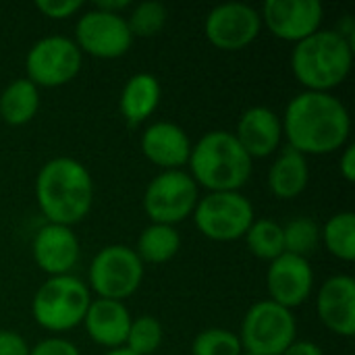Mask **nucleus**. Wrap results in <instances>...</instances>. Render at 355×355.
I'll list each match as a JSON object with an SVG mask.
<instances>
[{
	"instance_id": "nucleus-1",
	"label": "nucleus",
	"mask_w": 355,
	"mask_h": 355,
	"mask_svg": "<svg viewBox=\"0 0 355 355\" xmlns=\"http://www.w3.org/2000/svg\"><path fill=\"white\" fill-rule=\"evenodd\" d=\"M287 146L308 156L341 150L352 131L347 106L331 92H302L289 100L281 119Z\"/></svg>"
},
{
	"instance_id": "nucleus-2",
	"label": "nucleus",
	"mask_w": 355,
	"mask_h": 355,
	"mask_svg": "<svg viewBox=\"0 0 355 355\" xmlns=\"http://www.w3.org/2000/svg\"><path fill=\"white\" fill-rule=\"evenodd\" d=\"M35 202L52 225L81 223L94 204V179L87 166L71 156L48 160L35 177Z\"/></svg>"
},
{
	"instance_id": "nucleus-3",
	"label": "nucleus",
	"mask_w": 355,
	"mask_h": 355,
	"mask_svg": "<svg viewBox=\"0 0 355 355\" xmlns=\"http://www.w3.org/2000/svg\"><path fill=\"white\" fill-rule=\"evenodd\" d=\"M189 175L206 191H239L252 177L254 160L231 131H208L189 154Z\"/></svg>"
},
{
	"instance_id": "nucleus-4",
	"label": "nucleus",
	"mask_w": 355,
	"mask_h": 355,
	"mask_svg": "<svg viewBox=\"0 0 355 355\" xmlns=\"http://www.w3.org/2000/svg\"><path fill=\"white\" fill-rule=\"evenodd\" d=\"M354 64V46L335 29H318L295 44L291 71L306 92H331L341 85Z\"/></svg>"
},
{
	"instance_id": "nucleus-5",
	"label": "nucleus",
	"mask_w": 355,
	"mask_h": 355,
	"mask_svg": "<svg viewBox=\"0 0 355 355\" xmlns=\"http://www.w3.org/2000/svg\"><path fill=\"white\" fill-rule=\"evenodd\" d=\"M89 302V287L79 277H50L31 300V316L42 329L64 333L83 322Z\"/></svg>"
},
{
	"instance_id": "nucleus-6",
	"label": "nucleus",
	"mask_w": 355,
	"mask_h": 355,
	"mask_svg": "<svg viewBox=\"0 0 355 355\" xmlns=\"http://www.w3.org/2000/svg\"><path fill=\"white\" fill-rule=\"evenodd\" d=\"M237 337L243 352L256 355H283L293 341H297V322L291 310L270 300H262L245 312Z\"/></svg>"
},
{
	"instance_id": "nucleus-7",
	"label": "nucleus",
	"mask_w": 355,
	"mask_h": 355,
	"mask_svg": "<svg viewBox=\"0 0 355 355\" xmlns=\"http://www.w3.org/2000/svg\"><path fill=\"white\" fill-rule=\"evenodd\" d=\"M254 220V206L241 191H208L193 208L198 231L212 241H237Z\"/></svg>"
},
{
	"instance_id": "nucleus-8",
	"label": "nucleus",
	"mask_w": 355,
	"mask_h": 355,
	"mask_svg": "<svg viewBox=\"0 0 355 355\" xmlns=\"http://www.w3.org/2000/svg\"><path fill=\"white\" fill-rule=\"evenodd\" d=\"M89 287L102 300L123 302L131 297L144 281V262L133 248L114 243L102 248L89 264Z\"/></svg>"
},
{
	"instance_id": "nucleus-9",
	"label": "nucleus",
	"mask_w": 355,
	"mask_h": 355,
	"mask_svg": "<svg viewBox=\"0 0 355 355\" xmlns=\"http://www.w3.org/2000/svg\"><path fill=\"white\" fill-rule=\"evenodd\" d=\"M83 54L73 37L46 35L40 37L25 56L27 79L35 87H60L73 81L81 69Z\"/></svg>"
},
{
	"instance_id": "nucleus-10",
	"label": "nucleus",
	"mask_w": 355,
	"mask_h": 355,
	"mask_svg": "<svg viewBox=\"0 0 355 355\" xmlns=\"http://www.w3.org/2000/svg\"><path fill=\"white\" fill-rule=\"evenodd\" d=\"M198 200V185L189 173L181 168L162 171L146 187L144 210L152 223L175 227L193 214Z\"/></svg>"
},
{
	"instance_id": "nucleus-11",
	"label": "nucleus",
	"mask_w": 355,
	"mask_h": 355,
	"mask_svg": "<svg viewBox=\"0 0 355 355\" xmlns=\"http://www.w3.org/2000/svg\"><path fill=\"white\" fill-rule=\"evenodd\" d=\"M75 44L81 54L110 60L129 52L133 35L123 15L89 8L75 25Z\"/></svg>"
},
{
	"instance_id": "nucleus-12",
	"label": "nucleus",
	"mask_w": 355,
	"mask_h": 355,
	"mask_svg": "<svg viewBox=\"0 0 355 355\" xmlns=\"http://www.w3.org/2000/svg\"><path fill=\"white\" fill-rule=\"evenodd\" d=\"M262 29L260 10L245 2H225L214 6L204 21L208 42L220 50H241L250 46Z\"/></svg>"
},
{
	"instance_id": "nucleus-13",
	"label": "nucleus",
	"mask_w": 355,
	"mask_h": 355,
	"mask_svg": "<svg viewBox=\"0 0 355 355\" xmlns=\"http://www.w3.org/2000/svg\"><path fill=\"white\" fill-rule=\"evenodd\" d=\"M260 17L275 37L297 44L322 29L324 8L318 0H266Z\"/></svg>"
},
{
	"instance_id": "nucleus-14",
	"label": "nucleus",
	"mask_w": 355,
	"mask_h": 355,
	"mask_svg": "<svg viewBox=\"0 0 355 355\" xmlns=\"http://www.w3.org/2000/svg\"><path fill=\"white\" fill-rule=\"evenodd\" d=\"M266 289H268L270 302L287 310L302 306L314 289V270L308 258L281 254L268 266Z\"/></svg>"
},
{
	"instance_id": "nucleus-15",
	"label": "nucleus",
	"mask_w": 355,
	"mask_h": 355,
	"mask_svg": "<svg viewBox=\"0 0 355 355\" xmlns=\"http://www.w3.org/2000/svg\"><path fill=\"white\" fill-rule=\"evenodd\" d=\"M31 254L35 264L46 275L62 277V275H71L73 266L79 262L81 245L71 227L46 223L33 235Z\"/></svg>"
},
{
	"instance_id": "nucleus-16",
	"label": "nucleus",
	"mask_w": 355,
	"mask_h": 355,
	"mask_svg": "<svg viewBox=\"0 0 355 355\" xmlns=\"http://www.w3.org/2000/svg\"><path fill=\"white\" fill-rule=\"evenodd\" d=\"M320 322L339 337L355 333V281L352 275L329 277L316 297Z\"/></svg>"
},
{
	"instance_id": "nucleus-17",
	"label": "nucleus",
	"mask_w": 355,
	"mask_h": 355,
	"mask_svg": "<svg viewBox=\"0 0 355 355\" xmlns=\"http://www.w3.org/2000/svg\"><path fill=\"white\" fill-rule=\"evenodd\" d=\"M144 156L162 171H177L187 164L191 139L183 127L171 121H156L146 127L139 139Z\"/></svg>"
},
{
	"instance_id": "nucleus-18",
	"label": "nucleus",
	"mask_w": 355,
	"mask_h": 355,
	"mask_svg": "<svg viewBox=\"0 0 355 355\" xmlns=\"http://www.w3.org/2000/svg\"><path fill=\"white\" fill-rule=\"evenodd\" d=\"M235 137L252 160L266 158L279 150L283 137L281 116L272 108L252 106L239 116Z\"/></svg>"
},
{
	"instance_id": "nucleus-19",
	"label": "nucleus",
	"mask_w": 355,
	"mask_h": 355,
	"mask_svg": "<svg viewBox=\"0 0 355 355\" xmlns=\"http://www.w3.org/2000/svg\"><path fill=\"white\" fill-rule=\"evenodd\" d=\"M81 324H85V331L94 343L106 349H116L125 345L131 324V314L123 302L98 297L89 302V308Z\"/></svg>"
},
{
	"instance_id": "nucleus-20",
	"label": "nucleus",
	"mask_w": 355,
	"mask_h": 355,
	"mask_svg": "<svg viewBox=\"0 0 355 355\" xmlns=\"http://www.w3.org/2000/svg\"><path fill=\"white\" fill-rule=\"evenodd\" d=\"M310 181L308 158L297 150L285 146L268 168V189L279 200H293L302 196Z\"/></svg>"
},
{
	"instance_id": "nucleus-21",
	"label": "nucleus",
	"mask_w": 355,
	"mask_h": 355,
	"mask_svg": "<svg viewBox=\"0 0 355 355\" xmlns=\"http://www.w3.org/2000/svg\"><path fill=\"white\" fill-rule=\"evenodd\" d=\"M160 81L152 73H135L127 79L121 89L119 108L129 125L148 121L160 104Z\"/></svg>"
},
{
	"instance_id": "nucleus-22",
	"label": "nucleus",
	"mask_w": 355,
	"mask_h": 355,
	"mask_svg": "<svg viewBox=\"0 0 355 355\" xmlns=\"http://www.w3.org/2000/svg\"><path fill=\"white\" fill-rule=\"evenodd\" d=\"M40 110V87L27 77L12 79L0 94V119L6 125L21 127Z\"/></svg>"
},
{
	"instance_id": "nucleus-23",
	"label": "nucleus",
	"mask_w": 355,
	"mask_h": 355,
	"mask_svg": "<svg viewBox=\"0 0 355 355\" xmlns=\"http://www.w3.org/2000/svg\"><path fill=\"white\" fill-rule=\"evenodd\" d=\"M135 254L144 264H164L181 250V235L171 225H148L135 243Z\"/></svg>"
},
{
	"instance_id": "nucleus-24",
	"label": "nucleus",
	"mask_w": 355,
	"mask_h": 355,
	"mask_svg": "<svg viewBox=\"0 0 355 355\" xmlns=\"http://www.w3.org/2000/svg\"><path fill=\"white\" fill-rule=\"evenodd\" d=\"M320 241L329 254L343 262H354L355 258V214L352 210H343L333 214L324 227L320 229Z\"/></svg>"
},
{
	"instance_id": "nucleus-25",
	"label": "nucleus",
	"mask_w": 355,
	"mask_h": 355,
	"mask_svg": "<svg viewBox=\"0 0 355 355\" xmlns=\"http://www.w3.org/2000/svg\"><path fill=\"white\" fill-rule=\"evenodd\" d=\"M243 237H245L248 250L260 260L272 262L281 254H285L283 225H279L270 218H256Z\"/></svg>"
},
{
	"instance_id": "nucleus-26",
	"label": "nucleus",
	"mask_w": 355,
	"mask_h": 355,
	"mask_svg": "<svg viewBox=\"0 0 355 355\" xmlns=\"http://www.w3.org/2000/svg\"><path fill=\"white\" fill-rule=\"evenodd\" d=\"M283 241H285V254L308 258L320 245V227L314 218L308 216L293 218L283 227Z\"/></svg>"
},
{
	"instance_id": "nucleus-27",
	"label": "nucleus",
	"mask_w": 355,
	"mask_h": 355,
	"mask_svg": "<svg viewBox=\"0 0 355 355\" xmlns=\"http://www.w3.org/2000/svg\"><path fill=\"white\" fill-rule=\"evenodd\" d=\"M162 337H164L162 324L154 316L144 314V316L131 318L129 333H127L123 347H127L129 352L137 355H152L158 352Z\"/></svg>"
},
{
	"instance_id": "nucleus-28",
	"label": "nucleus",
	"mask_w": 355,
	"mask_h": 355,
	"mask_svg": "<svg viewBox=\"0 0 355 355\" xmlns=\"http://www.w3.org/2000/svg\"><path fill=\"white\" fill-rule=\"evenodd\" d=\"M166 19H168V10L162 2L146 0L131 8V15L127 17V25L133 37H152L162 31Z\"/></svg>"
},
{
	"instance_id": "nucleus-29",
	"label": "nucleus",
	"mask_w": 355,
	"mask_h": 355,
	"mask_svg": "<svg viewBox=\"0 0 355 355\" xmlns=\"http://www.w3.org/2000/svg\"><path fill=\"white\" fill-rule=\"evenodd\" d=\"M243 352L239 337L229 329H206L191 343V355H239Z\"/></svg>"
},
{
	"instance_id": "nucleus-30",
	"label": "nucleus",
	"mask_w": 355,
	"mask_h": 355,
	"mask_svg": "<svg viewBox=\"0 0 355 355\" xmlns=\"http://www.w3.org/2000/svg\"><path fill=\"white\" fill-rule=\"evenodd\" d=\"M35 8L50 19H69L83 8L81 0H37Z\"/></svg>"
},
{
	"instance_id": "nucleus-31",
	"label": "nucleus",
	"mask_w": 355,
	"mask_h": 355,
	"mask_svg": "<svg viewBox=\"0 0 355 355\" xmlns=\"http://www.w3.org/2000/svg\"><path fill=\"white\" fill-rule=\"evenodd\" d=\"M27 355H81L77 345L67 341V339H60V337H50V339H44L40 343H35L33 347H29V354Z\"/></svg>"
},
{
	"instance_id": "nucleus-32",
	"label": "nucleus",
	"mask_w": 355,
	"mask_h": 355,
	"mask_svg": "<svg viewBox=\"0 0 355 355\" xmlns=\"http://www.w3.org/2000/svg\"><path fill=\"white\" fill-rule=\"evenodd\" d=\"M29 345L27 341L17 333L8 329H0V355H27Z\"/></svg>"
},
{
	"instance_id": "nucleus-33",
	"label": "nucleus",
	"mask_w": 355,
	"mask_h": 355,
	"mask_svg": "<svg viewBox=\"0 0 355 355\" xmlns=\"http://www.w3.org/2000/svg\"><path fill=\"white\" fill-rule=\"evenodd\" d=\"M339 173L347 183H354L355 179V146H345L341 158H339Z\"/></svg>"
},
{
	"instance_id": "nucleus-34",
	"label": "nucleus",
	"mask_w": 355,
	"mask_h": 355,
	"mask_svg": "<svg viewBox=\"0 0 355 355\" xmlns=\"http://www.w3.org/2000/svg\"><path fill=\"white\" fill-rule=\"evenodd\" d=\"M283 355H324L314 341H293Z\"/></svg>"
},
{
	"instance_id": "nucleus-35",
	"label": "nucleus",
	"mask_w": 355,
	"mask_h": 355,
	"mask_svg": "<svg viewBox=\"0 0 355 355\" xmlns=\"http://www.w3.org/2000/svg\"><path fill=\"white\" fill-rule=\"evenodd\" d=\"M129 6H131L129 0H96V4H94V8H100L106 12H116V15H121V10H125Z\"/></svg>"
},
{
	"instance_id": "nucleus-36",
	"label": "nucleus",
	"mask_w": 355,
	"mask_h": 355,
	"mask_svg": "<svg viewBox=\"0 0 355 355\" xmlns=\"http://www.w3.org/2000/svg\"><path fill=\"white\" fill-rule=\"evenodd\" d=\"M104 355H137V354L129 352L127 347H116V349H108Z\"/></svg>"
},
{
	"instance_id": "nucleus-37",
	"label": "nucleus",
	"mask_w": 355,
	"mask_h": 355,
	"mask_svg": "<svg viewBox=\"0 0 355 355\" xmlns=\"http://www.w3.org/2000/svg\"><path fill=\"white\" fill-rule=\"evenodd\" d=\"M239 355H256V354H250V352H241Z\"/></svg>"
}]
</instances>
